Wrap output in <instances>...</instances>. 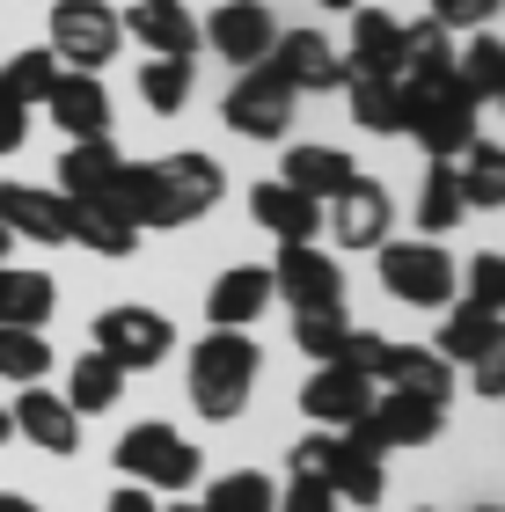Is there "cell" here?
Here are the masks:
<instances>
[{"label":"cell","instance_id":"1","mask_svg":"<svg viewBox=\"0 0 505 512\" xmlns=\"http://www.w3.org/2000/svg\"><path fill=\"white\" fill-rule=\"evenodd\" d=\"M227 198V169L213 154L183 147V154H162V161H118V183H110V205L140 227H191L205 220L213 205Z\"/></svg>","mask_w":505,"mask_h":512},{"label":"cell","instance_id":"2","mask_svg":"<svg viewBox=\"0 0 505 512\" xmlns=\"http://www.w3.org/2000/svg\"><path fill=\"white\" fill-rule=\"evenodd\" d=\"M264 374V352L257 337L242 330H213L191 344V410L213 417V425H235V417L249 410V388H257Z\"/></svg>","mask_w":505,"mask_h":512},{"label":"cell","instance_id":"3","mask_svg":"<svg viewBox=\"0 0 505 512\" xmlns=\"http://www.w3.org/2000/svg\"><path fill=\"white\" fill-rule=\"evenodd\" d=\"M381 293L403 300V308H447V300H462V264L447 256V242H396L388 235L381 249Z\"/></svg>","mask_w":505,"mask_h":512},{"label":"cell","instance_id":"4","mask_svg":"<svg viewBox=\"0 0 505 512\" xmlns=\"http://www.w3.org/2000/svg\"><path fill=\"white\" fill-rule=\"evenodd\" d=\"M66 74H103L125 52V22L110 0H52V44H44Z\"/></svg>","mask_w":505,"mask_h":512},{"label":"cell","instance_id":"5","mask_svg":"<svg viewBox=\"0 0 505 512\" xmlns=\"http://www.w3.org/2000/svg\"><path fill=\"white\" fill-rule=\"evenodd\" d=\"M118 469H125V483H140V491H176L183 498L205 476V461L176 425H132L118 439Z\"/></svg>","mask_w":505,"mask_h":512},{"label":"cell","instance_id":"6","mask_svg":"<svg viewBox=\"0 0 505 512\" xmlns=\"http://www.w3.org/2000/svg\"><path fill=\"white\" fill-rule=\"evenodd\" d=\"M410 88V81H403ZM403 132L418 139V147L432 154V161H462L469 154V139H476V103L462 96V81H432V88H410V118H403Z\"/></svg>","mask_w":505,"mask_h":512},{"label":"cell","instance_id":"7","mask_svg":"<svg viewBox=\"0 0 505 512\" xmlns=\"http://www.w3.org/2000/svg\"><path fill=\"white\" fill-rule=\"evenodd\" d=\"M440 432H447V410L418 403V395H403V388L374 395L359 425H344V439H359L366 454H410V447H432Z\"/></svg>","mask_w":505,"mask_h":512},{"label":"cell","instance_id":"8","mask_svg":"<svg viewBox=\"0 0 505 512\" xmlns=\"http://www.w3.org/2000/svg\"><path fill=\"white\" fill-rule=\"evenodd\" d=\"M293 110H301V96L271 74V66H242L235 81H227V103H220V118L227 132H242V139H264V147H279V139L293 132Z\"/></svg>","mask_w":505,"mask_h":512},{"label":"cell","instance_id":"9","mask_svg":"<svg viewBox=\"0 0 505 512\" xmlns=\"http://www.w3.org/2000/svg\"><path fill=\"white\" fill-rule=\"evenodd\" d=\"M96 352L118 366V374H147V366H162L176 352V322L154 315V308H132V300H118V308L96 315Z\"/></svg>","mask_w":505,"mask_h":512},{"label":"cell","instance_id":"10","mask_svg":"<svg viewBox=\"0 0 505 512\" xmlns=\"http://www.w3.org/2000/svg\"><path fill=\"white\" fill-rule=\"evenodd\" d=\"M271 300H286L293 315H323V308H344V271L337 256H323L315 242H279L271 256Z\"/></svg>","mask_w":505,"mask_h":512},{"label":"cell","instance_id":"11","mask_svg":"<svg viewBox=\"0 0 505 512\" xmlns=\"http://www.w3.org/2000/svg\"><path fill=\"white\" fill-rule=\"evenodd\" d=\"M198 44H213V52L242 74V66H264L271 59V44H279V15H271L264 0H220V8L198 22Z\"/></svg>","mask_w":505,"mask_h":512},{"label":"cell","instance_id":"12","mask_svg":"<svg viewBox=\"0 0 505 512\" xmlns=\"http://www.w3.org/2000/svg\"><path fill=\"white\" fill-rule=\"evenodd\" d=\"M323 227H330L337 249H381L388 227H396V198H388V183L352 176V183H344V191L323 205Z\"/></svg>","mask_w":505,"mask_h":512},{"label":"cell","instance_id":"13","mask_svg":"<svg viewBox=\"0 0 505 512\" xmlns=\"http://www.w3.org/2000/svg\"><path fill=\"white\" fill-rule=\"evenodd\" d=\"M264 66L293 88V96H330V88H344V52L323 30H279Z\"/></svg>","mask_w":505,"mask_h":512},{"label":"cell","instance_id":"14","mask_svg":"<svg viewBox=\"0 0 505 512\" xmlns=\"http://www.w3.org/2000/svg\"><path fill=\"white\" fill-rule=\"evenodd\" d=\"M8 417H15V432L30 439L37 454H59V461H66V454H81V417L66 410V395H52L44 381L22 388L15 403H8Z\"/></svg>","mask_w":505,"mask_h":512},{"label":"cell","instance_id":"15","mask_svg":"<svg viewBox=\"0 0 505 512\" xmlns=\"http://www.w3.org/2000/svg\"><path fill=\"white\" fill-rule=\"evenodd\" d=\"M0 227L22 235V242L59 249L66 227H74V205H66L59 191H44V183H0Z\"/></svg>","mask_w":505,"mask_h":512},{"label":"cell","instance_id":"16","mask_svg":"<svg viewBox=\"0 0 505 512\" xmlns=\"http://www.w3.org/2000/svg\"><path fill=\"white\" fill-rule=\"evenodd\" d=\"M44 110H52V125L66 132V139H110V88H103V74H66L59 66V81H52V96H44Z\"/></svg>","mask_w":505,"mask_h":512},{"label":"cell","instance_id":"17","mask_svg":"<svg viewBox=\"0 0 505 512\" xmlns=\"http://www.w3.org/2000/svg\"><path fill=\"white\" fill-rule=\"evenodd\" d=\"M132 44H147L154 59H198V15L183 0H132L118 15Z\"/></svg>","mask_w":505,"mask_h":512},{"label":"cell","instance_id":"18","mask_svg":"<svg viewBox=\"0 0 505 512\" xmlns=\"http://www.w3.org/2000/svg\"><path fill=\"white\" fill-rule=\"evenodd\" d=\"M374 395H381V388L366 381V374H352V366H315L308 388H301V410H308L323 432H344V425H359V417H366Z\"/></svg>","mask_w":505,"mask_h":512},{"label":"cell","instance_id":"19","mask_svg":"<svg viewBox=\"0 0 505 512\" xmlns=\"http://www.w3.org/2000/svg\"><path fill=\"white\" fill-rule=\"evenodd\" d=\"M271 308V271L264 264H227L213 278V293H205V322L213 330H249Z\"/></svg>","mask_w":505,"mask_h":512},{"label":"cell","instance_id":"20","mask_svg":"<svg viewBox=\"0 0 505 512\" xmlns=\"http://www.w3.org/2000/svg\"><path fill=\"white\" fill-rule=\"evenodd\" d=\"M118 139H74V147L59 154V198L66 205H103L110 183H118Z\"/></svg>","mask_w":505,"mask_h":512},{"label":"cell","instance_id":"21","mask_svg":"<svg viewBox=\"0 0 505 512\" xmlns=\"http://www.w3.org/2000/svg\"><path fill=\"white\" fill-rule=\"evenodd\" d=\"M344 74L403 81V22L381 15V8H359V15H352V59H344Z\"/></svg>","mask_w":505,"mask_h":512},{"label":"cell","instance_id":"22","mask_svg":"<svg viewBox=\"0 0 505 512\" xmlns=\"http://www.w3.org/2000/svg\"><path fill=\"white\" fill-rule=\"evenodd\" d=\"M432 352H440L447 366H476V359L505 352V322H498L491 308H469V300H447V322H440V337H432Z\"/></svg>","mask_w":505,"mask_h":512},{"label":"cell","instance_id":"23","mask_svg":"<svg viewBox=\"0 0 505 512\" xmlns=\"http://www.w3.org/2000/svg\"><path fill=\"white\" fill-rule=\"evenodd\" d=\"M352 176H359V169H352V154L323 147V139H293V154H286V169H279L286 191H301V198H315V205H330Z\"/></svg>","mask_w":505,"mask_h":512},{"label":"cell","instance_id":"24","mask_svg":"<svg viewBox=\"0 0 505 512\" xmlns=\"http://www.w3.org/2000/svg\"><path fill=\"white\" fill-rule=\"evenodd\" d=\"M249 220H257V227H271L279 242H315V235H323V205H315V198H301V191H286L279 176L249 191Z\"/></svg>","mask_w":505,"mask_h":512},{"label":"cell","instance_id":"25","mask_svg":"<svg viewBox=\"0 0 505 512\" xmlns=\"http://www.w3.org/2000/svg\"><path fill=\"white\" fill-rule=\"evenodd\" d=\"M381 388H403V395H418V403H454V366L432 352V344H396L388 352V374H381Z\"/></svg>","mask_w":505,"mask_h":512},{"label":"cell","instance_id":"26","mask_svg":"<svg viewBox=\"0 0 505 512\" xmlns=\"http://www.w3.org/2000/svg\"><path fill=\"white\" fill-rule=\"evenodd\" d=\"M344 110H352V125L359 132H374V139H396L403 118H410V88L403 81H366V74H344Z\"/></svg>","mask_w":505,"mask_h":512},{"label":"cell","instance_id":"27","mask_svg":"<svg viewBox=\"0 0 505 512\" xmlns=\"http://www.w3.org/2000/svg\"><path fill=\"white\" fill-rule=\"evenodd\" d=\"M66 242L88 249V256H103V264H125L132 249H140V227H132L118 205H74V227H66Z\"/></svg>","mask_w":505,"mask_h":512},{"label":"cell","instance_id":"28","mask_svg":"<svg viewBox=\"0 0 505 512\" xmlns=\"http://www.w3.org/2000/svg\"><path fill=\"white\" fill-rule=\"evenodd\" d=\"M59 308V286L44 271H15L0 264V330H44Z\"/></svg>","mask_w":505,"mask_h":512},{"label":"cell","instance_id":"29","mask_svg":"<svg viewBox=\"0 0 505 512\" xmlns=\"http://www.w3.org/2000/svg\"><path fill=\"white\" fill-rule=\"evenodd\" d=\"M454 81H462V96L476 110L505 96V44H498V30H469V44H454Z\"/></svg>","mask_w":505,"mask_h":512},{"label":"cell","instance_id":"30","mask_svg":"<svg viewBox=\"0 0 505 512\" xmlns=\"http://www.w3.org/2000/svg\"><path fill=\"white\" fill-rule=\"evenodd\" d=\"M330 498L344 505V498H352V505H381L388 498V469H381V454H366L359 447V439H344L337 432V454H330Z\"/></svg>","mask_w":505,"mask_h":512},{"label":"cell","instance_id":"31","mask_svg":"<svg viewBox=\"0 0 505 512\" xmlns=\"http://www.w3.org/2000/svg\"><path fill=\"white\" fill-rule=\"evenodd\" d=\"M132 374H118L103 352H81L74 366H66V410L74 417H103V410H118V395H125Z\"/></svg>","mask_w":505,"mask_h":512},{"label":"cell","instance_id":"32","mask_svg":"<svg viewBox=\"0 0 505 512\" xmlns=\"http://www.w3.org/2000/svg\"><path fill=\"white\" fill-rule=\"evenodd\" d=\"M447 74H454V37L432 15L403 22V81L410 88H432V81H447Z\"/></svg>","mask_w":505,"mask_h":512},{"label":"cell","instance_id":"33","mask_svg":"<svg viewBox=\"0 0 505 512\" xmlns=\"http://www.w3.org/2000/svg\"><path fill=\"white\" fill-rule=\"evenodd\" d=\"M425 227V242H440V235H454V227L469 220V205H462V183H454V161H432L425 169V183H418V213H410Z\"/></svg>","mask_w":505,"mask_h":512},{"label":"cell","instance_id":"34","mask_svg":"<svg viewBox=\"0 0 505 512\" xmlns=\"http://www.w3.org/2000/svg\"><path fill=\"white\" fill-rule=\"evenodd\" d=\"M469 213H498L505 205V147L498 139H469V169H454Z\"/></svg>","mask_w":505,"mask_h":512},{"label":"cell","instance_id":"35","mask_svg":"<svg viewBox=\"0 0 505 512\" xmlns=\"http://www.w3.org/2000/svg\"><path fill=\"white\" fill-rule=\"evenodd\" d=\"M191 88H198V66L191 59H147L140 66V96L154 118H176L183 103H191Z\"/></svg>","mask_w":505,"mask_h":512},{"label":"cell","instance_id":"36","mask_svg":"<svg viewBox=\"0 0 505 512\" xmlns=\"http://www.w3.org/2000/svg\"><path fill=\"white\" fill-rule=\"evenodd\" d=\"M205 512H279V483L264 469H227L213 491H205Z\"/></svg>","mask_w":505,"mask_h":512},{"label":"cell","instance_id":"37","mask_svg":"<svg viewBox=\"0 0 505 512\" xmlns=\"http://www.w3.org/2000/svg\"><path fill=\"white\" fill-rule=\"evenodd\" d=\"M44 374H52V337L44 330H0V381L30 388Z\"/></svg>","mask_w":505,"mask_h":512},{"label":"cell","instance_id":"38","mask_svg":"<svg viewBox=\"0 0 505 512\" xmlns=\"http://www.w3.org/2000/svg\"><path fill=\"white\" fill-rule=\"evenodd\" d=\"M52 81H59V59L44 52V44H37V52H15L8 66H0V96H15L22 110L52 96Z\"/></svg>","mask_w":505,"mask_h":512},{"label":"cell","instance_id":"39","mask_svg":"<svg viewBox=\"0 0 505 512\" xmlns=\"http://www.w3.org/2000/svg\"><path fill=\"white\" fill-rule=\"evenodd\" d=\"M344 337H352V322L344 308H323V315H293V344L315 359V366H337L344 359Z\"/></svg>","mask_w":505,"mask_h":512},{"label":"cell","instance_id":"40","mask_svg":"<svg viewBox=\"0 0 505 512\" xmlns=\"http://www.w3.org/2000/svg\"><path fill=\"white\" fill-rule=\"evenodd\" d=\"M330 454H337V432H323V425H315V432H301V439L286 447V476L323 483V476H330ZM323 491H330V483H323Z\"/></svg>","mask_w":505,"mask_h":512},{"label":"cell","instance_id":"41","mask_svg":"<svg viewBox=\"0 0 505 512\" xmlns=\"http://www.w3.org/2000/svg\"><path fill=\"white\" fill-rule=\"evenodd\" d=\"M388 352H396V337H381V330H352V337H344V359H337V366H352V374H366V381L381 388Z\"/></svg>","mask_w":505,"mask_h":512},{"label":"cell","instance_id":"42","mask_svg":"<svg viewBox=\"0 0 505 512\" xmlns=\"http://www.w3.org/2000/svg\"><path fill=\"white\" fill-rule=\"evenodd\" d=\"M505 0H432V22H440L447 37H469V30H491Z\"/></svg>","mask_w":505,"mask_h":512},{"label":"cell","instance_id":"43","mask_svg":"<svg viewBox=\"0 0 505 512\" xmlns=\"http://www.w3.org/2000/svg\"><path fill=\"white\" fill-rule=\"evenodd\" d=\"M469 308H491L498 315V300H505V256L498 249H484V256H469Z\"/></svg>","mask_w":505,"mask_h":512},{"label":"cell","instance_id":"44","mask_svg":"<svg viewBox=\"0 0 505 512\" xmlns=\"http://www.w3.org/2000/svg\"><path fill=\"white\" fill-rule=\"evenodd\" d=\"M279 512H337V498L323 491V483H308V476H286V491H279Z\"/></svg>","mask_w":505,"mask_h":512},{"label":"cell","instance_id":"45","mask_svg":"<svg viewBox=\"0 0 505 512\" xmlns=\"http://www.w3.org/2000/svg\"><path fill=\"white\" fill-rule=\"evenodd\" d=\"M22 139H30V110L15 96H0V154H22Z\"/></svg>","mask_w":505,"mask_h":512},{"label":"cell","instance_id":"46","mask_svg":"<svg viewBox=\"0 0 505 512\" xmlns=\"http://www.w3.org/2000/svg\"><path fill=\"white\" fill-rule=\"evenodd\" d=\"M103 512H162V498L140 491V483H118V491L103 498Z\"/></svg>","mask_w":505,"mask_h":512},{"label":"cell","instance_id":"47","mask_svg":"<svg viewBox=\"0 0 505 512\" xmlns=\"http://www.w3.org/2000/svg\"><path fill=\"white\" fill-rule=\"evenodd\" d=\"M469 374H476V395H484V403H498V388H505V366H498V352H491V359H476Z\"/></svg>","mask_w":505,"mask_h":512},{"label":"cell","instance_id":"48","mask_svg":"<svg viewBox=\"0 0 505 512\" xmlns=\"http://www.w3.org/2000/svg\"><path fill=\"white\" fill-rule=\"evenodd\" d=\"M0 512H44L37 498H22V491H0Z\"/></svg>","mask_w":505,"mask_h":512},{"label":"cell","instance_id":"49","mask_svg":"<svg viewBox=\"0 0 505 512\" xmlns=\"http://www.w3.org/2000/svg\"><path fill=\"white\" fill-rule=\"evenodd\" d=\"M8 439H15V417H8V403H0V447H8Z\"/></svg>","mask_w":505,"mask_h":512},{"label":"cell","instance_id":"50","mask_svg":"<svg viewBox=\"0 0 505 512\" xmlns=\"http://www.w3.org/2000/svg\"><path fill=\"white\" fill-rule=\"evenodd\" d=\"M8 249H15V235H8V227H0V264H8Z\"/></svg>","mask_w":505,"mask_h":512},{"label":"cell","instance_id":"51","mask_svg":"<svg viewBox=\"0 0 505 512\" xmlns=\"http://www.w3.org/2000/svg\"><path fill=\"white\" fill-rule=\"evenodd\" d=\"M323 8H337V15H352V8H359V0H323Z\"/></svg>","mask_w":505,"mask_h":512},{"label":"cell","instance_id":"52","mask_svg":"<svg viewBox=\"0 0 505 512\" xmlns=\"http://www.w3.org/2000/svg\"><path fill=\"white\" fill-rule=\"evenodd\" d=\"M162 512H205V505H162Z\"/></svg>","mask_w":505,"mask_h":512},{"label":"cell","instance_id":"53","mask_svg":"<svg viewBox=\"0 0 505 512\" xmlns=\"http://www.w3.org/2000/svg\"><path fill=\"white\" fill-rule=\"evenodd\" d=\"M476 512H498V505H476Z\"/></svg>","mask_w":505,"mask_h":512}]
</instances>
